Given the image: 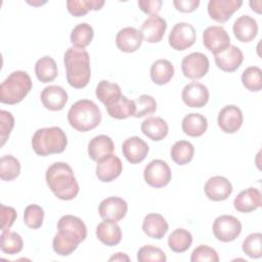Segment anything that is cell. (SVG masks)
I'll return each mask as SVG.
<instances>
[{"label":"cell","instance_id":"6da1fadb","mask_svg":"<svg viewBox=\"0 0 262 262\" xmlns=\"http://www.w3.org/2000/svg\"><path fill=\"white\" fill-rule=\"evenodd\" d=\"M58 232L52 241L53 251L60 256L71 255L87 236V227L79 217L64 215L57 222Z\"/></svg>","mask_w":262,"mask_h":262},{"label":"cell","instance_id":"7a4b0ae2","mask_svg":"<svg viewBox=\"0 0 262 262\" xmlns=\"http://www.w3.org/2000/svg\"><path fill=\"white\" fill-rule=\"evenodd\" d=\"M46 183L54 195L62 201L74 200L79 193V184L70 165L56 162L50 165L45 174Z\"/></svg>","mask_w":262,"mask_h":262},{"label":"cell","instance_id":"3957f363","mask_svg":"<svg viewBox=\"0 0 262 262\" xmlns=\"http://www.w3.org/2000/svg\"><path fill=\"white\" fill-rule=\"evenodd\" d=\"M67 81L73 88L81 89L87 86L91 77L90 57L85 49L70 47L63 55Z\"/></svg>","mask_w":262,"mask_h":262},{"label":"cell","instance_id":"277c9868","mask_svg":"<svg viewBox=\"0 0 262 262\" xmlns=\"http://www.w3.org/2000/svg\"><path fill=\"white\" fill-rule=\"evenodd\" d=\"M70 125L79 132H87L96 128L101 121L99 107L89 99H80L72 104L68 113Z\"/></svg>","mask_w":262,"mask_h":262},{"label":"cell","instance_id":"5b68a950","mask_svg":"<svg viewBox=\"0 0 262 262\" xmlns=\"http://www.w3.org/2000/svg\"><path fill=\"white\" fill-rule=\"evenodd\" d=\"M68 144V138L59 127L38 129L32 137V147L36 155L46 157L62 152Z\"/></svg>","mask_w":262,"mask_h":262},{"label":"cell","instance_id":"8992f818","mask_svg":"<svg viewBox=\"0 0 262 262\" xmlns=\"http://www.w3.org/2000/svg\"><path fill=\"white\" fill-rule=\"evenodd\" d=\"M32 80L27 72L14 71L0 85V101L5 104L20 102L31 91Z\"/></svg>","mask_w":262,"mask_h":262},{"label":"cell","instance_id":"52a82bcc","mask_svg":"<svg viewBox=\"0 0 262 262\" xmlns=\"http://www.w3.org/2000/svg\"><path fill=\"white\" fill-rule=\"evenodd\" d=\"M215 237L223 243L234 241L242 232L241 221L231 215L217 217L212 226Z\"/></svg>","mask_w":262,"mask_h":262},{"label":"cell","instance_id":"ba28073f","mask_svg":"<svg viewBox=\"0 0 262 262\" xmlns=\"http://www.w3.org/2000/svg\"><path fill=\"white\" fill-rule=\"evenodd\" d=\"M171 169L163 160H152L144 168L143 177L145 182L155 188H161L169 184Z\"/></svg>","mask_w":262,"mask_h":262},{"label":"cell","instance_id":"9c48e42d","mask_svg":"<svg viewBox=\"0 0 262 262\" xmlns=\"http://www.w3.org/2000/svg\"><path fill=\"white\" fill-rule=\"evenodd\" d=\"M210 62L207 57L202 52H192L181 61V70L184 77L190 80H199L205 77L209 71Z\"/></svg>","mask_w":262,"mask_h":262},{"label":"cell","instance_id":"30bf717a","mask_svg":"<svg viewBox=\"0 0 262 262\" xmlns=\"http://www.w3.org/2000/svg\"><path fill=\"white\" fill-rule=\"evenodd\" d=\"M203 44L215 55L230 46V37L223 27L211 26L203 32Z\"/></svg>","mask_w":262,"mask_h":262},{"label":"cell","instance_id":"8fae6325","mask_svg":"<svg viewBox=\"0 0 262 262\" xmlns=\"http://www.w3.org/2000/svg\"><path fill=\"white\" fill-rule=\"evenodd\" d=\"M168 41L173 49L183 51L194 44L195 30L188 23H177L172 28Z\"/></svg>","mask_w":262,"mask_h":262},{"label":"cell","instance_id":"7c38bea8","mask_svg":"<svg viewBox=\"0 0 262 262\" xmlns=\"http://www.w3.org/2000/svg\"><path fill=\"white\" fill-rule=\"evenodd\" d=\"M128 211L126 201L118 196H110L102 200L98 206L99 216L106 221L118 222L122 220Z\"/></svg>","mask_w":262,"mask_h":262},{"label":"cell","instance_id":"4fadbf2b","mask_svg":"<svg viewBox=\"0 0 262 262\" xmlns=\"http://www.w3.org/2000/svg\"><path fill=\"white\" fill-rule=\"evenodd\" d=\"M244 117L241 108L236 105L229 104L221 108L218 114V126L224 133L232 134L239 130L243 125Z\"/></svg>","mask_w":262,"mask_h":262},{"label":"cell","instance_id":"5bb4252c","mask_svg":"<svg viewBox=\"0 0 262 262\" xmlns=\"http://www.w3.org/2000/svg\"><path fill=\"white\" fill-rule=\"evenodd\" d=\"M243 5L241 0H210L208 2V14L218 23H226L232 14Z\"/></svg>","mask_w":262,"mask_h":262},{"label":"cell","instance_id":"9a60e30c","mask_svg":"<svg viewBox=\"0 0 262 262\" xmlns=\"http://www.w3.org/2000/svg\"><path fill=\"white\" fill-rule=\"evenodd\" d=\"M123 170V164L119 157L111 154L97 162L96 176L102 182H111L118 178Z\"/></svg>","mask_w":262,"mask_h":262},{"label":"cell","instance_id":"2e32d148","mask_svg":"<svg viewBox=\"0 0 262 262\" xmlns=\"http://www.w3.org/2000/svg\"><path fill=\"white\" fill-rule=\"evenodd\" d=\"M181 98L187 106L200 108L209 101V90L204 84L192 82L183 87Z\"/></svg>","mask_w":262,"mask_h":262},{"label":"cell","instance_id":"e0dca14e","mask_svg":"<svg viewBox=\"0 0 262 262\" xmlns=\"http://www.w3.org/2000/svg\"><path fill=\"white\" fill-rule=\"evenodd\" d=\"M204 190L209 200L220 202L228 199L232 192V185L230 181L223 176H213L207 180Z\"/></svg>","mask_w":262,"mask_h":262},{"label":"cell","instance_id":"ac0fdd59","mask_svg":"<svg viewBox=\"0 0 262 262\" xmlns=\"http://www.w3.org/2000/svg\"><path fill=\"white\" fill-rule=\"evenodd\" d=\"M147 143L138 136L126 139L122 144V152L126 160L131 164L141 163L148 154Z\"/></svg>","mask_w":262,"mask_h":262},{"label":"cell","instance_id":"d6986e66","mask_svg":"<svg viewBox=\"0 0 262 262\" xmlns=\"http://www.w3.org/2000/svg\"><path fill=\"white\" fill-rule=\"evenodd\" d=\"M41 101L45 108L49 111H60L68 102L67 91L58 85H49L41 92Z\"/></svg>","mask_w":262,"mask_h":262},{"label":"cell","instance_id":"ffe728a7","mask_svg":"<svg viewBox=\"0 0 262 262\" xmlns=\"http://www.w3.org/2000/svg\"><path fill=\"white\" fill-rule=\"evenodd\" d=\"M167 30V21L159 16L151 15L146 18L140 27V33L142 38L148 43H158L160 42Z\"/></svg>","mask_w":262,"mask_h":262},{"label":"cell","instance_id":"44dd1931","mask_svg":"<svg viewBox=\"0 0 262 262\" xmlns=\"http://www.w3.org/2000/svg\"><path fill=\"white\" fill-rule=\"evenodd\" d=\"M142 35L140 31L133 27H126L121 29L116 36L117 47L127 53L135 52L142 44Z\"/></svg>","mask_w":262,"mask_h":262},{"label":"cell","instance_id":"7402d4cb","mask_svg":"<svg viewBox=\"0 0 262 262\" xmlns=\"http://www.w3.org/2000/svg\"><path fill=\"white\" fill-rule=\"evenodd\" d=\"M262 205V195L259 189L249 187L241 191L233 201L234 209L241 213H250Z\"/></svg>","mask_w":262,"mask_h":262},{"label":"cell","instance_id":"603a6c76","mask_svg":"<svg viewBox=\"0 0 262 262\" xmlns=\"http://www.w3.org/2000/svg\"><path fill=\"white\" fill-rule=\"evenodd\" d=\"M214 56L216 66L221 71L226 73L236 71L244 60V54L242 50L234 45H230L226 50L221 53L215 54Z\"/></svg>","mask_w":262,"mask_h":262},{"label":"cell","instance_id":"cb8c5ba5","mask_svg":"<svg viewBox=\"0 0 262 262\" xmlns=\"http://www.w3.org/2000/svg\"><path fill=\"white\" fill-rule=\"evenodd\" d=\"M234 37L241 42H251L258 34L257 21L250 15H241L232 26Z\"/></svg>","mask_w":262,"mask_h":262},{"label":"cell","instance_id":"d4e9b609","mask_svg":"<svg viewBox=\"0 0 262 262\" xmlns=\"http://www.w3.org/2000/svg\"><path fill=\"white\" fill-rule=\"evenodd\" d=\"M169 229V225L166 219L157 213L147 214L142 222L143 232L151 238L161 239L165 236Z\"/></svg>","mask_w":262,"mask_h":262},{"label":"cell","instance_id":"484cf974","mask_svg":"<svg viewBox=\"0 0 262 262\" xmlns=\"http://www.w3.org/2000/svg\"><path fill=\"white\" fill-rule=\"evenodd\" d=\"M141 132L154 141L163 140L169 132L167 122L160 117H148L141 123Z\"/></svg>","mask_w":262,"mask_h":262},{"label":"cell","instance_id":"4316f807","mask_svg":"<svg viewBox=\"0 0 262 262\" xmlns=\"http://www.w3.org/2000/svg\"><path fill=\"white\" fill-rule=\"evenodd\" d=\"M115 148L112 138L107 135H97L88 144V155L92 161L98 162L102 158L113 154Z\"/></svg>","mask_w":262,"mask_h":262},{"label":"cell","instance_id":"83f0119b","mask_svg":"<svg viewBox=\"0 0 262 262\" xmlns=\"http://www.w3.org/2000/svg\"><path fill=\"white\" fill-rule=\"evenodd\" d=\"M96 236L105 246L113 247L121 242L122 230L117 222L104 220L97 225Z\"/></svg>","mask_w":262,"mask_h":262},{"label":"cell","instance_id":"f1b7e54d","mask_svg":"<svg viewBox=\"0 0 262 262\" xmlns=\"http://www.w3.org/2000/svg\"><path fill=\"white\" fill-rule=\"evenodd\" d=\"M182 131L190 137L202 136L208 128L207 118L198 113H191L186 115L181 123Z\"/></svg>","mask_w":262,"mask_h":262},{"label":"cell","instance_id":"f546056e","mask_svg":"<svg viewBox=\"0 0 262 262\" xmlns=\"http://www.w3.org/2000/svg\"><path fill=\"white\" fill-rule=\"evenodd\" d=\"M95 94L96 97L105 105V107L114 104L123 95L121 92V87L118 84L106 80H101L97 84Z\"/></svg>","mask_w":262,"mask_h":262},{"label":"cell","instance_id":"4dcf8cb0","mask_svg":"<svg viewBox=\"0 0 262 262\" xmlns=\"http://www.w3.org/2000/svg\"><path fill=\"white\" fill-rule=\"evenodd\" d=\"M150 79L157 85H165L174 76V67L167 59H158L150 67Z\"/></svg>","mask_w":262,"mask_h":262},{"label":"cell","instance_id":"1f68e13d","mask_svg":"<svg viewBox=\"0 0 262 262\" xmlns=\"http://www.w3.org/2000/svg\"><path fill=\"white\" fill-rule=\"evenodd\" d=\"M35 74L37 79L42 83L52 82L57 76L55 60L47 55L39 58L35 64Z\"/></svg>","mask_w":262,"mask_h":262},{"label":"cell","instance_id":"d6a6232c","mask_svg":"<svg viewBox=\"0 0 262 262\" xmlns=\"http://www.w3.org/2000/svg\"><path fill=\"white\" fill-rule=\"evenodd\" d=\"M105 108L110 117L117 120H124L129 117H134L136 111L134 100L127 98L125 95H122L118 101Z\"/></svg>","mask_w":262,"mask_h":262},{"label":"cell","instance_id":"836d02e7","mask_svg":"<svg viewBox=\"0 0 262 262\" xmlns=\"http://www.w3.org/2000/svg\"><path fill=\"white\" fill-rule=\"evenodd\" d=\"M194 155L193 145L186 140H178L176 141L170 150L171 159L177 165H186L188 164Z\"/></svg>","mask_w":262,"mask_h":262},{"label":"cell","instance_id":"e575fe53","mask_svg":"<svg viewBox=\"0 0 262 262\" xmlns=\"http://www.w3.org/2000/svg\"><path fill=\"white\" fill-rule=\"evenodd\" d=\"M94 36L93 29L87 23H81L77 25L71 32V43L76 48L85 49L92 41Z\"/></svg>","mask_w":262,"mask_h":262},{"label":"cell","instance_id":"d590c367","mask_svg":"<svg viewBox=\"0 0 262 262\" xmlns=\"http://www.w3.org/2000/svg\"><path fill=\"white\" fill-rule=\"evenodd\" d=\"M192 244L191 233L183 228L173 230L168 237V246L175 253H183L187 251Z\"/></svg>","mask_w":262,"mask_h":262},{"label":"cell","instance_id":"8d00e7d4","mask_svg":"<svg viewBox=\"0 0 262 262\" xmlns=\"http://www.w3.org/2000/svg\"><path fill=\"white\" fill-rule=\"evenodd\" d=\"M104 5L102 0H68V11L76 16L80 17L87 14L90 10H99Z\"/></svg>","mask_w":262,"mask_h":262},{"label":"cell","instance_id":"74e56055","mask_svg":"<svg viewBox=\"0 0 262 262\" xmlns=\"http://www.w3.org/2000/svg\"><path fill=\"white\" fill-rule=\"evenodd\" d=\"M24 242L21 236L14 231H3L0 235L1 251L8 255H14L23 250Z\"/></svg>","mask_w":262,"mask_h":262},{"label":"cell","instance_id":"f35d334b","mask_svg":"<svg viewBox=\"0 0 262 262\" xmlns=\"http://www.w3.org/2000/svg\"><path fill=\"white\" fill-rule=\"evenodd\" d=\"M20 173L19 161L11 155L3 156L0 160V178L4 181L14 180Z\"/></svg>","mask_w":262,"mask_h":262},{"label":"cell","instance_id":"ab89813d","mask_svg":"<svg viewBox=\"0 0 262 262\" xmlns=\"http://www.w3.org/2000/svg\"><path fill=\"white\" fill-rule=\"evenodd\" d=\"M242 83L246 89L258 92L262 88V71L258 67H249L242 74Z\"/></svg>","mask_w":262,"mask_h":262},{"label":"cell","instance_id":"60d3db41","mask_svg":"<svg viewBox=\"0 0 262 262\" xmlns=\"http://www.w3.org/2000/svg\"><path fill=\"white\" fill-rule=\"evenodd\" d=\"M262 234L255 232L249 234L243 242V252L250 258H260L262 255Z\"/></svg>","mask_w":262,"mask_h":262},{"label":"cell","instance_id":"b9f144b4","mask_svg":"<svg viewBox=\"0 0 262 262\" xmlns=\"http://www.w3.org/2000/svg\"><path fill=\"white\" fill-rule=\"evenodd\" d=\"M44 219L43 209L36 204L29 205L24 212V222L25 224L32 229H37L41 227Z\"/></svg>","mask_w":262,"mask_h":262},{"label":"cell","instance_id":"7bdbcfd3","mask_svg":"<svg viewBox=\"0 0 262 262\" xmlns=\"http://www.w3.org/2000/svg\"><path fill=\"white\" fill-rule=\"evenodd\" d=\"M136 111L134 114L135 118H142L147 115H151L157 110V102L156 99L148 94H142L138 96L135 100Z\"/></svg>","mask_w":262,"mask_h":262},{"label":"cell","instance_id":"ee69618b","mask_svg":"<svg viewBox=\"0 0 262 262\" xmlns=\"http://www.w3.org/2000/svg\"><path fill=\"white\" fill-rule=\"evenodd\" d=\"M137 260L139 262H165L167 257L160 248L146 245L138 250Z\"/></svg>","mask_w":262,"mask_h":262},{"label":"cell","instance_id":"f6af8a7d","mask_svg":"<svg viewBox=\"0 0 262 262\" xmlns=\"http://www.w3.org/2000/svg\"><path fill=\"white\" fill-rule=\"evenodd\" d=\"M191 262H218L219 256L216 250L207 246V245H200L198 246L193 252L191 253L190 257Z\"/></svg>","mask_w":262,"mask_h":262},{"label":"cell","instance_id":"bcb514c9","mask_svg":"<svg viewBox=\"0 0 262 262\" xmlns=\"http://www.w3.org/2000/svg\"><path fill=\"white\" fill-rule=\"evenodd\" d=\"M14 127V118L11 113L1 110L0 111V139L1 145H4Z\"/></svg>","mask_w":262,"mask_h":262},{"label":"cell","instance_id":"7dc6e473","mask_svg":"<svg viewBox=\"0 0 262 262\" xmlns=\"http://www.w3.org/2000/svg\"><path fill=\"white\" fill-rule=\"evenodd\" d=\"M0 216H1V231H7L12 226L16 219V211L12 207H7L5 205L0 206Z\"/></svg>","mask_w":262,"mask_h":262},{"label":"cell","instance_id":"c3c4849f","mask_svg":"<svg viewBox=\"0 0 262 262\" xmlns=\"http://www.w3.org/2000/svg\"><path fill=\"white\" fill-rule=\"evenodd\" d=\"M163 2L161 0H140L138 1V6L141 11L146 14L158 15L161 10Z\"/></svg>","mask_w":262,"mask_h":262},{"label":"cell","instance_id":"681fc988","mask_svg":"<svg viewBox=\"0 0 262 262\" xmlns=\"http://www.w3.org/2000/svg\"><path fill=\"white\" fill-rule=\"evenodd\" d=\"M173 5L178 11L189 13L199 7L200 0H174Z\"/></svg>","mask_w":262,"mask_h":262},{"label":"cell","instance_id":"f907efd6","mask_svg":"<svg viewBox=\"0 0 262 262\" xmlns=\"http://www.w3.org/2000/svg\"><path fill=\"white\" fill-rule=\"evenodd\" d=\"M108 260L110 261H130V258L124 253H117L116 255L112 256Z\"/></svg>","mask_w":262,"mask_h":262},{"label":"cell","instance_id":"816d5d0a","mask_svg":"<svg viewBox=\"0 0 262 262\" xmlns=\"http://www.w3.org/2000/svg\"><path fill=\"white\" fill-rule=\"evenodd\" d=\"M250 6L252 7L253 11H256L257 13H261V1H251Z\"/></svg>","mask_w":262,"mask_h":262}]
</instances>
